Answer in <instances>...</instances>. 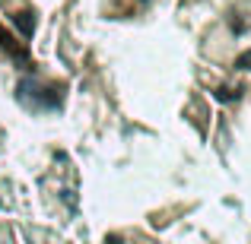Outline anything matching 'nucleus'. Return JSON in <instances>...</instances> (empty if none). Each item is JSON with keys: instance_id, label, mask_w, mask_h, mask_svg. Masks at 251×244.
<instances>
[{"instance_id": "2", "label": "nucleus", "mask_w": 251, "mask_h": 244, "mask_svg": "<svg viewBox=\"0 0 251 244\" xmlns=\"http://www.w3.org/2000/svg\"><path fill=\"white\" fill-rule=\"evenodd\" d=\"M0 44H3V48L10 51L13 57H16V61H29V57H25V48H23V44H16V42H13V38L6 35L3 29H0Z\"/></svg>"}, {"instance_id": "1", "label": "nucleus", "mask_w": 251, "mask_h": 244, "mask_svg": "<svg viewBox=\"0 0 251 244\" xmlns=\"http://www.w3.org/2000/svg\"><path fill=\"white\" fill-rule=\"evenodd\" d=\"M13 22H16V29H23L25 38H32V32H35V19H32L29 10H16V13H13Z\"/></svg>"}, {"instance_id": "4", "label": "nucleus", "mask_w": 251, "mask_h": 244, "mask_svg": "<svg viewBox=\"0 0 251 244\" xmlns=\"http://www.w3.org/2000/svg\"><path fill=\"white\" fill-rule=\"evenodd\" d=\"M235 67H239V70H251V51H248V54H242L239 61H235Z\"/></svg>"}, {"instance_id": "3", "label": "nucleus", "mask_w": 251, "mask_h": 244, "mask_svg": "<svg viewBox=\"0 0 251 244\" xmlns=\"http://www.w3.org/2000/svg\"><path fill=\"white\" fill-rule=\"evenodd\" d=\"M242 86H220V89H216V98H220V102H239L242 98Z\"/></svg>"}, {"instance_id": "5", "label": "nucleus", "mask_w": 251, "mask_h": 244, "mask_svg": "<svg viewBox=\"0 0 251 244\" xmlns=\"http://www.w3.org/2000/svg\"><path fill=\"white\" fill-rule=\"evenodd\" d=\"M108 244H124V241H118V238H115V235H108Z\"/></svg>"}]
</instances>
